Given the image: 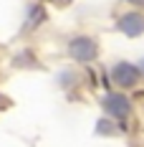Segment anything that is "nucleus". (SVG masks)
<instances>
[{
    "label": "nucleus",
    "mask_w": 144,
    "mask_h": 147,
    "mask_svg": "<svg viewBox=\"0 0 144 147\" xmlns=\"http://www.w3.org/2000/svg\"><path fill=\"white\" fill-rule=\"evenodd\" d=\"M94 51H96V46L91 43L88 38H78V41H73V43H71V53H73V56H78V59H91Z\"/></svg>",
    "instance_id": "f03ea898"
},
{
    "label": "nucleus",
    "mask_w": 144,
    "mask_h": 147,
    "mask_svg": "<svg viewBox=\"0 0 144 147\" xmlns=\"http://www.w3.org/2000/svg\"><path fill=\"white\" fill-rule=\"evenodd\" d=\"M106 109H109L111 114H116V117H127V114H129V102H127L124 96L114 94V96L106 99Z\"/></svg>",
    "instance_id": "f257e3e1"
},
{
    "label": "nucleus",
    "mask_w": 144,
    "mask_h": 147,
    "mask_svg": "<svg viewBox=\"0 0 144 147\" xmlns=\"http://www.w3.org/2000/svg\"><path fill=\"white\" fill-rule=\"evenodd\" d=\"M114 76L119 84H131L134 79H137V71L131 69V66H127V63H121V66H116L114 69Z\"/></svg>",
    "instance_id": "20e7f679"
},
{
    "label": "nucleus",
    "mask_w": 144,
    "mask_h": 147,
    "mask_svg": "<svg viewBox=\"0 0 144 147\" xmlns=\"http://www.w3.org/2000/svg\"><path fill=\"white\" fill-rule=\"evenodd\" d=\"M121 28L127 30L129 36H137V33L144 28V20L139 18V15H127V18L121 20Z\"/></svg>",
    "instance_id": "7ed1b4c3"
}]
</instances>
